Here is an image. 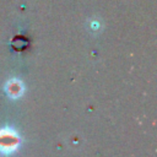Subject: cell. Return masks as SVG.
<instances>
[{"label": "cell", "mask_w": 157, "mask_h": 157, "mask_svg": "<svg viewBox=\"0 0 157 157\" xmlns=\"http://www.w3.org/2000/svg\"><path fill=\"white\" fill-rule=\"evenodd\" d=\"M20 136L12 128L0 129V153L10 155L15 152L20 146Z\"/></svg>", "instance_id": "6da1fadb"}, {"label": "cell", "mask_w": 157, "mask_h": 157, "mask_svg": "<svg viewBox=\"0 0 157 157\" xmlns=\"http://www.w3.org/2000/svg\"><path fill=\"white\" fill-rule=\"evenodd\" d=\"M5 91L9 97L15 99V98H20L22 96L25 87H23L22 81H20L18 78H12V80L7 81V83L5 86Z\"/></svg>", "instance_id": "7a4b0ae2"}]
</instances>
